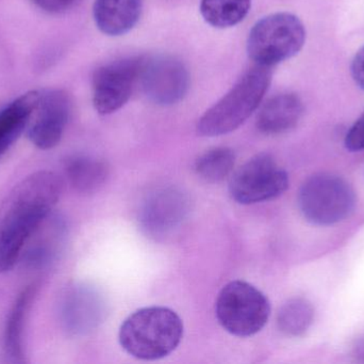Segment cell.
<instances>
[{
  "instance_id": "1",
  "label": "cell",
  "mask_w": 364,
  "mask_h": 364,
  "mask_svg": "<svg viewBox=\"0 0 364 364\" xmlns=\"http://www.w3.org/2000/svg\"><path fill=\"white\" fill-rule=\"evenodd\" d=\"M61 179L53 171L32 173L17 183L0 204V274L11 271L30 237L59 201Z\"/></svg>"
},
{
  "instance_id": "2",
  "label": "cell",
  "mask_w": 364,
  "mask_h": 364,
  "mask_svg": "<svg viewBox=\"0 0 364 364\" xmlns=\"http://www.w3.org/2000/svg\"><path fill=\"white\" fill-rule=\"evenodd\" d=\"M183 337L178 314L166 307L143 308L126 318L119 329L122 348L134 358L158 360L172 354Z\"/></svg>"
},
{
  "instance_id": "3",
  "label": "cell",
  "mask_w": 364,
  "mask_h": 364,
  "mask_svg": "<svg viewBox=\"0 0 364 364\" xmlns=\"http://www.w3.org/2000/svg\"><path fill=\"white\" fill-rule=\"evenodd\" d=\"M271 68L255 66L235 85L208 109L197 123L199 136L216 137L229 134L247 121L258 109L269 83Z\"/></svg>"
},
{
  "instance_id": "4",
  "label": "cell",
  "mask_w": 364,
  "mask_h": 364,
  "mask_svg": "<svg viewBox=\"0 0 364 364\" xmlns=\"http://www.w3.org/2000/svg\"><path fill=\"white\" fill-rule=\"evenodd\" d=\"M305 40V27L299 17L274 13L257 21L250 30L247 53L257 66L272 68L297 55Z\"/></svg>"
},
{
  "instance_id": "5",
  "label": "cell",
  "mask_w": 364,
  "mask_h": 364,
  "mask_svg": "<svg viewBox=\"0 0 364 364\" xmlns=\"http://www.w3.org/2000/svg\"><path fill=\"white\" fill-rule=\"evenodd\" d=\"M271 307L263 293L241 280L229 282L218 294L215 314L220 326L235 337L248 338L262 331Z\"/></svg>"
},
{
  "instance_id": "6",
  "label": "cell",
  "mask_w": 364,
  "mask_h": 364,
  "mask_svg": "<svg viewBox=\"0 0 364 364\" xmlns=\"http://www.w3.org/2000/svg\"><path fill=\"white\" fill-rule=\"evenodd\" d=\"M355 203L356 197L350 184L331 173L312 175L303 184L299 194V209L306 219L322 226L348 217Z\"/></svg>"
},
{
  "instance_id": "7",
  "label": "cell",
  "mask_w": 364,
  "mask_h": 364,
  "mask_svg": "<svg viewBox=\"0 0 364 364\" xmlns=\"http://www.w3.org/2000/svg\"><path fill=\"white\" fill-rule=\"evenodd\" d=\"M289 177L269 154L261 153L240 167L230 180L229 192L240 204H255L286 192Z\"/></svg>"
},
{
  "instance_id": "8",
  "label": "cell",
  "mask_w": 364,
  "mask_h": 364,
  "mask_svg": "<svg viewBox=\"0 0 364 364\" xmlns=\"http://www.w3.org/2000/svg\"><path fill=\"white\" fill-rule=\"evenodd\" d=\"M139 81L151 102L172 106L183 100L190 88V74L183 62L173 56L143 57Z\"/></svg>"
},
{
  "instance_id": "9",
  "label": "cell",
  "mask_w": 364,
  "mask_h": 364,
  "mask_svg": "<svg viewBox=\"0 0 364 364\" xmlns=\"http://www.w3.org/2000/svg\"><path fill=\"white\" fill-rule=\"evenodd\" d=\"M143 57L124 58L105 64L92 79V98L96 111L111 115L119 110L132 98L139 81Z\"/></svg>"
},
{
  "instance_id": "10",
  "label": "cell",
  "mask_w": 364,
  "mask_h": 364,
  "mask_svg": "<svg viewBox=\"0 0 364 364\" xmlns=\"http://www.w3.org/2000/svg\"><path fill=\"white\" fill-rule=\"evenodd\" d=\"M190 213V198L176 187L166 186L151 192L140 211L142 230L153 239H164L177 230Z\"/></svg>"
},
{
  "instance_id": "11",
  "label": "cell",
  "mask_w": 364,
  "mask_h": 364,
  "mask_svg": "<svg viewBox=\"0 0 364 364\" xmlns=\"http://www.w3.org/2000/svg\"><path fill=\"white\" fill-rule=\"evenodd\" d=\"M70 96L63 90H44L28 123L30 142L41 150H50L59 145L70 115Z\"/></svg>"
},
{
  "instance_id": "12",
  "label": "cell",
  "mask_w": 364,
  "mask_h": 364,
  "mask_svg": "<svg viewBox=\"0 0 364 364\" xmlns=\"http://www.w3.org/2000/svg\"><path fill=\"white\" fill-rule=\"evenodd\" d=\"M107 314L104 295L90 284H78L64 293L60 318L64 329L73 336H85L97 328Z\"/></svg>"
},
{
  "instance_id": "13",
  "label": "cell",
  "mask_w": 364,
  "mask_h": 364,
  "mask_svg": "<svg viewBox=\"0 0 364 364\" xmlns=\"http://www.w3.org/2000/svg\"><path fill=\"white\" fill-rule=\"evenodd\" d=\"M142 8V0H95L94 21L102 33L123 36L138 24Z\"/></svg>"
},
{
  "instance_id": "14",
  "label": "cell",
  "mask_w": 364,
  "mask_h": 364,
  "mask_svg": "<svg viewBox=\"0 0 364 364\" xmlns=\"http://www.w3.org/2000/svg\"><path fill=\"white\" fill-rule=\"evenodd\" d=\"M304 113L301 98L282 93L269 98L257 117V128L265 135H279L297 125Z\"/></svg>"
},
{
  "instance_id": "15",
  "label": "cell",
  "mask_w": 364,
  "mask_h": 364,
  "mask_svg": "<svg viewBox=\"0 0 364 364\" xmlns=\"http://www.w3.org/2000/svg\"><path fill=\"white\" fill-rule=\"evenodd\" d=\"M38 94L40 91L27 92L0 111V156L10 149L27 128Z\"/></svg>"
},
{
  "instance_id": "16",
  "label": "cell",
  "mask_w": 364,
  "mask_h": 364,
  "mask_svg": "<svg viewBox=\"0 0 364 364\" xmlns=\"http://www.w3.org/2000/svg\"><path fill=\"white\" fill-rule=\"evenodd\" d=\"M64 172L75 189L91 194L106 183L109 167L104 160L93 156L74 155L65 160Z\"/></svg>"
},
{
  "instance_id": "17",
  "label": "cell",
  "mask_w": 364,
  "mask_h": 364,
  "mask_svg": "<svg viewBox=\"0 0 364 364\" xmlns=\"http://www.w3.org/2000/svg\"><path fill=\"white\" fill-rule=\"evenodd\" d=\"M34 295L32 286L23 291L13 305L6 322L4 336V350L6 360L11 363H23V326L26 312Z\"/></svg>"
},
{
  "instance_id": "18",
  "label": "cell",
  "mask_w": 364,
  "mask_h": 364,
  "mask_svg": "<svg viewBox=\"0 0 364 364\" xmlns=\"http://www.w3.org/2000/svg\"><path fill=\"white\" fill-rule=\"evenodd\" d=\"M250 6L252 0H201L200 13L209 25L229 28L241 23Z\"/></svg>"
},
{
  "instance_id": "19",
  "label": "cell",
  "mask_w": 364,
  "mask_h": 364,
  "mask_svg": "<svg viewBox=\"0 0 364 364\" xmlns=\"http://www.w3.org/2000/svg\"><path fill=\"white\" fill-rule=\"evenodd\" d=\"M235 164V152L229 147L208 150L195 160L196 175L208 183H220L232 172Z\"/></svg>"
},
{
  "instance_id": "20",
  "label": "cell",
  "mask_w": 364,
  "mask_h": 364,
  "mask_svg": "<svg viewBox=\"0 0 364 364\" xmlns=\"http://www.w3.org/2000/svg\"><path fill=\"white\" fill-rule=\"evenodd\" d=\"M314 316V307L307 299H290L278 312V328L284 335L299 337L311 326Z\"/></svg>"
},
{
  "instance_id": "21",
  "label": "cell",
  "mask_w": 364,
  "mask_h": 364,
  "mask_svg": "<svg viewBox=\"0 0 364 364\" xmlns=\"http://www.w3.org/2000/svg\"><path fill=\"white\" fill-rule=\"evenodd\" d=\"M46 227V230H44V236L42 235L40 239L33 241V245L30 246L29 249L26 252V259L31 266H43L48 264L57 256L58 251L61 248V243L65 233V229L62 222L55 220L51 222L50 224H47Z\"/></svg>"
},
{
  "instance_id": "22",
  "label": "cell",
  "mask_w": 364,
  "mask_h": 364,
  "mask_svg": "<svg viewBox=\"0 0 364 364\" xmlns=\"http://www.w3.org/2000/svg\"><path fill=\"white\" fill-rule=\"evenodd\" d=\"M346 147L353 152L364 150V113L348 130L346 137Z\"/></svg>"
},
{
  "instance_id": "23",
  "label": "cell",
  "mask_w": 364,
  "mask_h": 364,
  "mask_svg": "<svg viewBox=\"0 0 364 364\" xmlns=\"http://www.w3.org/2000/svg\"><path fill=\"white\" fill-rule=\"evenodd\" d=\"M31 1L44 12L57 14L70 9L75 0H31Z\"/></svg>"
},
{
  "instance_id": "24",
  "label": "cell",
  "mask_w": 364,
  "mask_h": 364,
  "mask_svg": "<svg viewBox=\"0 0 364 364\" xmlns=\"http://www.w3.org/2000/svg\"><path fill=\"white\" fill-rule=\"evenodd\" d=\"M352 75L355 81L364 89V46L358 51L353 60Z\"/></svg>"
},
{
  "instance_id": "25",
  "label": "cell",
  "mask_w": 364,
  "mask_h": 364,
  "mask_svg": "<svg viewBox=\"0 0 364 364\" xmlns=\"http://www.w3.org/2000/svg\"><path fill=\"white\" fill-rule=\"evenodd\" d=\"M356 350L358 356L364 358V339L361 340L360 343L357 345Z\"/></svg>"
}]
</instances>
